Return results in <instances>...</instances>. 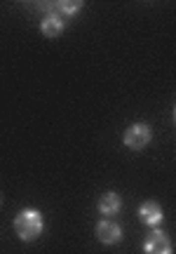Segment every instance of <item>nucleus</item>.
<instances>
[{"label": "nucleus", "mask_w": 176, "mask_h": 254, "mask_svg": "<svg viewBox=\"0 0 176 254\" xmlns=\"http://www.w3.org/2000/svg\"><path fill=\"white\" fill-rule=\"evenodd\" d=\"M45 228V221H43V214L38 209H21L17 217H14V233L19 236V240L24 243H33L40 238Z\"/></svg>", "instance_id": "nucleus-1"}, {"label": "nucleus", "mask_w": 176, "mask_h": 254, "mask_svg": "<svg viewBox=\"0 0 176 254\" xmlns=\"http://www.w3.org/2000/svg\"><path fill=\"white\" fill-rule=\"evenodd\" d=\"M125 146L132 148V151H143L146 146L153 141V129H150L146 123H134V125L127 127L125 132Z\"/></svg>", "instance_id": "nucleus-2"}, {"label": "nucleus", "mask_w": 176, "mask_h": 254, "mask_svg": "<svg viewBox=\"0 0 176 254\" xmlns=\"http://www.w3.org/2000/svg\"><path fill=\"white\" fill-rule=\"evenodd\" d=\"M94 236L96 240L101 243V245H118L122 240V228L118 221H113V219H101L96 226H94Z\"/></svg>", "instance_id": "nucleus-3"}, {"label": "nucleus", "mask_w": 176, "mask_h": 254, "mask_svg": "<svg viewBox=\"0 0 176 254\" xmlns=\"http://www.w3.org/2000/svg\"><path fill=\"white\" fill-rule=\"evenodd\" d=\"M143 254H174V245L165 231L153 228L143 243Z\"/></svg>", "instance_id": "nucleus-4"}, {"label": "nucleus", "mask_w": 176, "mask_h": 254, "mask_svg": "<svg viewBox=\"0 0 176 254\" xmlns=\"http://www.w3.org/2000/svg\"><path fill=\"white\" fill-rule=\"evenodd\" d=\"M139 219H141V224H146V226H150V228H158L160 224L165 221V212L160 207V202L146 200L139 207Z\"/></svg>", "instance_id": "nucleus-5"}, {"label": "nucleus", "mask_w": 176, "mask_h": 254, "mask_svg": "<svg viewBox=\"0 0 176 254\" xmlns=\"http://www.w3.org/2000/svg\"><path fill=\"white\" fill-rule=\"evenodd\" d=\"M64 19L56 14L54 9L52 12H47L45 17H43V21H40V33L45 38H59L61 33H64Z\"/></svg>", "instance_id": "nucleus-6"}, {"label": "nucleus", "mask_w": 176, "mask_h": 254, "mask_svg": "<svg viewBox=\"0 0 176 254\" xmlns=\"http://www.w3.org/2000/svg\"><path fill=\"white\" fill-rule=\"evenodd\" d=\"M120 209H122V198L115 190H106L99 198V212L103 217H115V214H120Z\"/></svg>", "instance_id": "nucleus-7"}, {"label": "nucleus", "mask_w": 176, "mask_h": 254, "mask_svg": "<svg viewBox=\"0 0 176 254\" xmlns=\"http://www.w3.org/2000/svg\"><path fill=\"white\" fill-rule=\"evenodd\" d=\"M52 9H54L59 17H75V14L83 9V2H80V0H73V2L59 0V2H52Z\"/></svg>", "instance_id": "nucleus-8"}, {"label": "nucleus", "mask_w": 176, "mask_h": 254, "mask_svg": "<svg viewBox=\"0 0 176 254\" xmlns=\"http://www.w3.org/2000/svg\"><path fill=\"white\" fill-rule=\"evenodd\" d=\"M174 120H176V109H174Z\"/></svg>", "instance_id": "nucleus-9"}, {"label": "nucleus", "mask_w": 176, "mask_h": 254, "mask_svg": "<svg viewBox=\"0 0 176 254\" xmlns=\"http://www.w3.org/2000/svg\"><path fill=\"white\" fill-rule=\"evenodd\" d=\"M0 202H2V198H0Z\"/></svg>", "instance_id": "nucleus-10"}]
</instances>
